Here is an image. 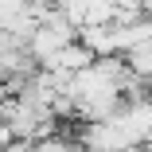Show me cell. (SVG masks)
<instances>
[{"mask_svg":"<svg viewBox=\"0 0 152 152\" xmlns=\"http://www.w3.org/2000/svg\"><path fill=\"white\" fill-rule=\"evenodd\" d=\"M125 63L137 78H152V43H137L125 51Z\"/></svg>","mask_w":152,"mask_h":152,"instance_id":"obj_1","label":"cell"}]
</instances>
